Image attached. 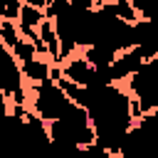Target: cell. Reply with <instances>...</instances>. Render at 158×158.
Masks as SVG:
<instances>
[{
	"mask_svg": "<svg viewBox=\"0 0 158 158\" xmlns=\"http://www.w3.org/2000/svg\"><path fill=\"white\" fill-rule=\"evenodd\" d=\"M96 7L101 10V12H106V15H111V17H116V20H121V22H126V25H138V10L133 7V2L131 0H111V2H96Z\"/></svg>",
	"mask_w": 158,
	"mask_h": 158,
	"instance_id": "8992f818",
	"label": "cell"
},
{
	"mask_svg": "<svg viewBox=\"0 0 158 158\" xmlns=\"http://www.w3.org/2000/svg\"><path fill=\"white\" fill-rule=\"evenodd\" d=\"M69 106H72V101L54 81H47L40 86H27V109L35 111L44 123L62 118Z\"/></svg>",
	"mask_w": 158,
	"mask_h": 158,
	"instance_id": "6da1fadb",
	"label": "cell"
},
{
	"mask_svg": "<svg viewBox=\"0 0 158 158\" xmlns=\"http://www.w3.org/2000/svg\"><path fill=\"white\" fill-rule=\"evenodd\" d=\"M123 89L131 99L138 101L143 114L158 109V57L146 59V64L123 84Z\"/></svg>",
	"mask_w": 158,
	"mask_h": 158,
	"instance_id": "7a4b0ae2",
	"label": "cell"
},
{
	"mask_svg": "<svg viewBox=\"0 0 158 158\" xmlns=\"http://www.w3.org/2000/svg\"><path fill=\"white\" fill-rule=\"evenodd\" d=\"M136 126L148 136V138H153V141H158V109H153V111H148V114H143L138 121H136Z\"/></svg>",
	"mask_w": 158,
	"mask_h": 158,
	"instance_id": "ba28073f",
	"label": "cell"
},
{
	"mask_svg": "<svg viewBox=\"0 0 158 158\" xmlns=\"http://www.w3.org/2000/svg\"><path fill=\"white\" fill-rule=\"evenodd\" d=\"M79 54H81L94 69H99V72H109V67H111L114 59L118 57V52H114V49L106 47V44H89V47L79 49Z\"/></svg>",
	"mask_w": 158,
	"mask_h": 158,
	"instance_id": "5b68a950",
	"label": "cell"
},
{
	"mask_svg": "<svg viewBox=\"0 0 158 158\" xmlns=\"http://www.w3.org/2000/svg\"><path fill=\"white\" fill-rule=\"evenodd\" d=\"M0 42H2L10 52L22 42V35H20L17 22H10V20H2V22H0Z\"/></svg>",
	"mask_w": 158,
	"mask_h": 158,
	"instance_id": "52a82bcc",
	"label": "cell"
},
{
	"mask_svg": "<svg viewBox=\"0 0 158 158\" xmlns=\"http://www.w3.org/2000/svg\"><path fill=\"white\" fill-rule=\"evenodd\" d=\"M22 67V77H25V84L27 86H40V84H47L52 81V72H54V64L47 59V57H35Z\"/></svg>",
	"mask_w": 158,
	"mask_h": 158,
	"instance_id": "277c9868",
	"label": "cell"
},
{
	"mask_svg": "<svg viewBox=\"0 0 158 158\" xmlns=\"http://www.w3.org/2000/svg\"><path fill=\"white\" fill-rule=\"evenodd\" d=\"M143 64H146V54H143L138 47H131V49L121 52V54L114 59V64L109 67V79H111V84L123 86Z\"/></svg>",
	"mask_w": 158,
	"mask_h": 158,
	"instance_id": "3957f363",
	"label": "cell"
}]
</instances>
